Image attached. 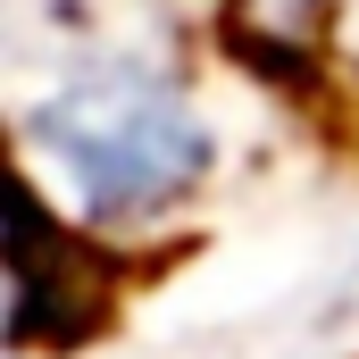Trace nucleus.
Masks as SVG:
<instances>
[{
	"mask_svg": "<svg viewBox=\"0 0 359 359\" xmlns=\"http://www.w3.org/2000/svg\"><path fill=\"white\" fill-rule=\"evenodd\" d=\"M25 184L92 243L184 217L217 176V117L184 42H117L17 67Z\"/></svg>",
	"mask_w": 359,
	"mask_h": 359,
	"instance_id": "f257e3e1",
	"label": "nucleus"
},
{
	"mask_svg": "<svg viewBox=\"0 0 359 359\" xmlns=\"http://www.w3.org/2000/svg\"><path fill=\"white\" fill-rule=\"evenodd\" d=\"M234 34H259V42H326L343 0H226Z\"/></svg>",
	"mask_w": 359,
	"mask_h": 359,
	"instance_id": "f03ea898",
	"label": "nucleus"
}]
</instances>
